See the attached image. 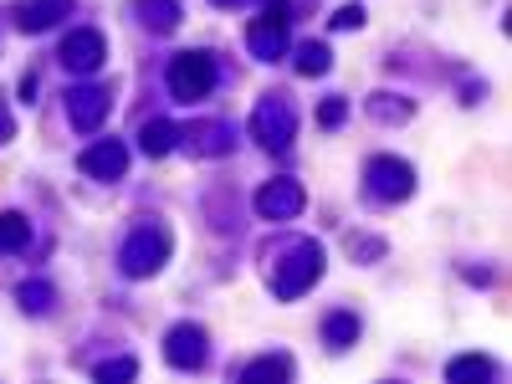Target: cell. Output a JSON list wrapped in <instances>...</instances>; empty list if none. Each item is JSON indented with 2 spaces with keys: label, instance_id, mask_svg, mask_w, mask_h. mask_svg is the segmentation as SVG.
Instances as JSON below:
<instances>
[{
  "label": "cell",
  "instance_id": "obj_1",
  "mask_svg": "<svg viewBox=\"0 0 512 384\" xmlns=\"http://www.w3.org/2000/svg\"><path fill=\"white\" fill-rule=\"evenodd\" d=\"M323 277V246L318 241H297L282 262H277V277H272V287H277V297H303L313 282Z\"/></svg>",
  "mask_w": 512,
  "mask_h": 384
},
{
  "label": "cell",
  "instance_id": "obj_2",
  "mask_svg": "<svg viewBox=\"0 0 512 384\" xmlns=\"http://www.w3.org/2000/svg\"><path fill=\"white\" fill-rule=\"evenodd\" d=\"M210 88H216V57L210 52H180L175 62H169V93H175L180 103H195Z\"/></svg>",
  "mask_w": 512,
  "mask_h": 384
},
{
  "label": "cell",
  "instance_id": "obj_3",
  "mask_svg": "<svg viewBox=\"0 0 512 384\" xmlns=\"http://www.w3.org/2000/svg\"><path fill=\"white\" fill-rule=\"evenodd\" d=\"M118 262H123V272H128V277H154V272L169 262V236H164L159 226H139L134 236L123 241Z\"/></svg>",
  "mask_w": 512,
  "mask_h": 384
},
{
  "label": "cell",
  "instance_id": "obj_4",
  "mask_svg": "<svg viewBox=\"0 0 512 384\" xmlns=\"http://www.w3.org/2000/svg\"><path fill=\"white\" fill-rule=\"evenodd\" d=\"M251 134H256V144L262 149H287L292 144V134H297V118H292V103L282 98V93H272V98H262L256 103V113H251Z\"/></svg>",
  "mask_w": 512,
  "mask_h": 384
},
{
  "label": "cell",
  "instance_id": "obj_5",
  "mask_svg": "<svg viewBox=\"0 0 512 384\" xmlns=\"http://www.w3.org/2000/svg\"><path fill=\"white\" fill-rule=\"evenodd\" d=\"M287 0H267V11L251 21V31H246V47H251V57H262V62H277L282 52H287Z\"/></svg>",
  "mask_w": 512,
  "mask_h": 384
},
{
  "label": "cell",
  "instance_id": "obj_6",
  "mask_svg": "<svg viewBox=\"0 0 512 384\" xmlns=\"http://www.w3.org/2000/svg\"><path fill=\"white\" fill-rule=\"evenodd\" d=\"M364 180H369V195L374 200H410V190H415V169L405 164V159H390V154H379V159H369V169H364Z\"/></svg>",
  "mask_w": 512,
  "mask_h": 384
},
{
  "label": "cell",
  "instance_id": "obj_7",
  "mask_svg": "<svg viewBox=\"0 0 512 384\" xmlns=\"http://www.w3.org/2000/svg\"><path fill=\"white\" fill-rule=\"evenodd\" d=\"M303 205H308V195H303L297 180H272V185L256 190V210H262V221H292V216H303Z\"/></svg>",
  "mask_w": 512,
  "mask_h": 384
},
{
  "label": "cell",
  "instance_id": "obj_8",
  "mask_svg": "<svg viewBox=\"0 0 512 384\" xmlns=\"http://www.w3.org/2000/svg\"><path fill=\"white\" fill-rule=\"evenodd\" d=\"M108 108H113V93L108 88H72L67 93V118H72L77 134H93V128L108 118Z\"/></svg>",
  "mask_w": 512,
  "mask_h": 384
},
{
  "label": "cell",
  "instance_id": "obj_9",
  "mask_svg": "<svg viewBox=\"0 0 512 384\" xmlns=\"http://www.w3.org/2000/svg\"><path fill=\"white\" fill-rule=\"evenodd\" d=\"M103 57H108V41H103V31H72L67 41H62V67H72V72H98L103 67Z\"/></svg>",
  "mask_w": 512,
  "mask_h": 384
},
{
  "label": "cell",
  "instance_id": "obj_10",
  "mask_svg": "<svg viewBox=\"0 0 512 384\" xmlns=\"http://www.w3.org/2000/svg\"><path fill=\"white\" fill-rule=\"evenodd\" d=\"M164 359L175 369H200L205 364V333L195 323H175L164 333Z\"/></svg>",
  "mask_w": 512,
  "mask_h": 384
},
{
  "label": "cell",
  "instance_id": "obj_11",
  "mask_svg": "<svg viewBox=\"0 0 512 384\" xmlns=\"http://www.w3.org/2000/svg\"><path fill=\"white\" fill-rule=\"evenodd\" d=\"M82 175H93V180H123V169H128V149L118 139H98L93 149H82Z\"/></svg>",
  "mask_w": 512,
  "mask_h": 384
},
{
  "label": "cell",
  "instance_id": "obj_12",
  "mask_svg": "<svg viewBox=\"0 0 512 384\" xmlns=\"http://www.w3.org/2000/svg\"><path fill=\"white\" fill-rule=\"evenodd\" d=\"M67 11H72V0H21V6H16V26L21 31H47Z\"/></svg>",
  "mask_w": 512,
  "mask_h": 384
},
{
  "label": "cell",
  "instance_id": "obj_13",
  "mask_svg": "<svg viewBox=\"0 0 512 384\" xmlns=\"http://www.w3.org/2000/svg\"><path fill=\"white\" fill-rule=\"evenodd\" d=\"M231 144H236V128H231V123H195V128H190V149L205 154V159L231 154Z\"/></svg>",
  "mask_w": 512,
  "mask_h": 384
},
{
  "label": "cell",
  "instance_id": "obj_14",
  "mask_svg": "<svg viewBox=\"0 0 512 384\" xmlns=\"http://www.w3.org/2000/svg\"><path fill=\"white\" fill-rule=\"evenodd\" d=\"M139 149H144L149 159H164L169 149H175V123H169V118H149L144 134H139Z\"/></svg>",
  "mask_w": 512,
  "mask_h": 384
},
{
  "label": "cell",
  "instance_id": "obj_15",
  "mask_svg": "<svg viewBox=\"0 0 512 384\" xmlns=\"http://www.w3.org/2000/svg\"><path fill=\"white\" fill-rule=\"evenodd\" d=\"M139 21L149 26V31H175L180 26V6H175V0H139Z\"/></svg>",
  "mask_w": 512,
  "mask_h": 384
},
{
  "label": "cell",
  "instance_id": "obj_16",
  "mask_svg": "<svg viewBox=\"0 0 512 384\" xmlns=\"http://www.w3.org/2000/svg\"><path fill=\"white\" fill-rule=\"evenodd\" d=\"M21 246H31V221L21 210H6L0 216V251H21Z\"/></svg>",
  "mask_w": 512,
  "mask_h": 384
},
{
  "label": "cell",
  "instance_id": "obj_17",
  "mask_svg": "<svg viewBox=\"0 0 512 384\" xmlns=\"http://www.w3.org/2000/svg\"><path fill=\"white\" fill-rule=\"evenodd\" d=\"M333 67V52L323 47V41H303V47H297V72L303 77H323Z\"/></svg>",
  "mask_w": 512,
  "mask_h": 384
},
{
  "label": "cell",
  "instance_id": "obj_18",
  "mask_svg": "<svg viewBox=\"0 0 512 384\" xmlns=\"http://www.w3.org/2000/svg\"><path fill=\"white\" fill-rule=\"evenodd\" d=\"M323 338L333 349H349L354 338H359V318L354 313H328V323H323Z\"/></svg>",
  "mask_w": 512,
  "mask_h": 384
},
{
  "label": "cell",
  "instance_id": "obj_19",
  "mask_svg": "<svg viewBox=\"0 0 512 384\" xmlns=\"http://www.w3.org/2000/svg\"><path fill=\"white\" fill-rule=\"evenodd\" d=\"M492 374V359L487 354H461L446 364V379H487Z\"/></svg>",
  "mask_w": 512,
  "mask_h": 384
},
{
  "label": "cell",
  "instance_id": "obj_20",
  "mask_svg": "<svg viewBox=\"0 0 512 384\" xmlns=\"http://www.w3.org/2000/svg\"><path fill=\"white\" fill-rule=\"evenodd\" d=\"M292 374V359L287 354H267V359H256L241 369V379H287Z\"/></svg>",
  "mask_w": 512,
  "mask_h": 384
},
{
  "label": "cell",
  "instance_id": "obj_21",
  "mask_svg": "<svg viewBox=\"0 0 512 384\" xmlns=\"http://www.w3.org/2000/svg\"><path fill=\"white\" fill-rule=\"evenodd\" d=\"M21 308L26 313H47L52 308V287L47 282H21Z\"/></svg>",
  "mask_w": 512,
  "mask_h": 384
},
{
  "label": "cell",
  "instance_id": "obj_22",
  "mask_svg": "<svg viewBox=\"0 0 512 384\" xmlns=\"http://www.w3.org/2000/svg\"><path fill=\"white\" fill-rule=\"evenodd\" d=\"M369 113H374L379 123H405V118H410V103H390V98H374V103H369Z\"/></svg>",
  "mask_w": 512,
  "mask_h": 384
},
{
  "label": "cell",
  "instance_id": "obj_23",
  "mask_svg": "<svg viewBox=\"0 0 512 384\" xmlns=\"http://www.w3.org/2000/svg\"><path fill=\"white\" fill-rule=\"evenodd\" d=\"M93 374H98L103 384H113V379H134V374H139V364H134V359H108V364H98Z\"/></svg>",
  "mask_w": 512,
  "mask_h": 384
},
{
  "label": "cell",
  "instance_id": "obj_24",
  "mask_svg": "<svg viewBox=\"0 0 512 384\" xmlns=\"http://www.w3.org/2000/svg\"><path fill=\"white\" fill-rule=\"evenodd\" d=\"M344 118H349V103H344V98H328V103L318 108V123H323V128H338Z\"/></svg>",
  "mask_w": 512,
  "mask_h": 384
},
{
  "label": "cell",
  "instance_id": "obj_25",
  "mask_svg": "<svg viewBox=\"0 0 512 384\" xmlns=\"http://www.w3.org/2000/svg\"><path fill=\"white\" fill-rule=\"evenodd\" d=\"M354 26H364V11L359 6H344V11L333 16V31H354Z\"/></svg>",
  "mask_w": 512,
  "mask_h": 384
},
{
  "label": "cell",
  "instance_id": "obj_26",
  "mask_svg": "<svg viewBox=\"0 0 512 384\" xmlns=\"http://www.w3.org/2000/svg\"><path fill=\"white\" fill-rule=\"evenodd\" d=\"M16 134V118H11V108H0V144H6Z\"/></svg>",
  "mask_w": 512,
  "mask_h": 384
},
{
  "label": "cell",
  "instance_id": "obj_27",
  "mask_svg": "<svg viewBox=\"0 0 512 384\" xmlns=\"http://www.w3.org/2000/svg\"><path fill=\"white\" fill-rule=\"evenodd\" d=\"M216 6H246V0H216Z\"/></svg>",
  "mask_w": 512,
  "mask_h": 384
}]
</instances>
